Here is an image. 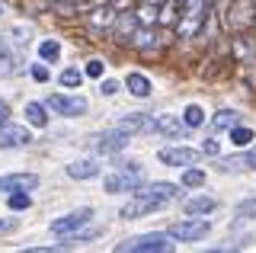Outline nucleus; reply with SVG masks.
<instances>
[{"mask_svg":"<svg viewBox=\"0 0 256 253\" xmlns=\"http://www.w3.org/2000/svg\"><path fill=\"white\" fill-rule=\"evenodd\" d=\"M116 167H118V173H112V176L102 180V189H106V192H138V189L144 186L141 164H134V160L122 164L118 160Z\"/></svg>","mask_w":256,"mask_h":253,"instance_id":"nucleus-1","label":"nucleus"},{"mask_svg":"<svg viewBox=\"0 0 256 253\" xmlns=\"http://www.w3.org/2000/svg\"><path fill=\"white\" fill-rule=\"evenodd\" d=\"M208 4L212 0H182V13H180V22H176V32L180 38H192L205 29V16H208Z\"/></svg>","mask_w":256,"mask_h":253,"instance_id":"nucleus-2","label":"nucleus"},{"mask_svg":"<svg viewBox=\"0 0 256 253\" xmlns=\"http://www.w3.org/2000/svg\"><path fill=\"white\" fill-rule=\"evenodd\" d=\"M224 26L234 36L250 32L256 26V0H230L228 13H224Z\"/></svg>","mask_w":256,"mask_h":253,"instance_id":"nucleus-3","label":"nucleus"},{"mask_svg":"<svg viewBox=\"0 0 256 253\" xmlns=\"http://www.w3.org/2000/svg\"><path fill=\"white\" fill-rule=\"evenodd\" d=\"M116 250L118 253H166V250H173V244H170V234H141V237H132V240H122V244H116Z\"/></svg>","mask_w":256,"mask_h":253,"instance_id":"nucleus-4","label":"nucleus"},{"mask_svg":"<svg viewBox=\"0 0 256 253\" xmlns=\"http://www.w3.org/2000/svg\"><path fill=\"white\" fill-rule=\"evenodd\" d=\"M208 231H212V221L192 215L186 221H176V224L170 228V237L173 240H182V244H196V240H202Z\"/></svg>","mask_w":256,"mask_h":253,"instance_id":"nucleus-5","label":"nucleus"},{"mask_svg":"<svg viewBox=\"0 0 256 253\" xmlns=\"http://www.w3.org/2000/svg\"><path fill=\"white\" fill-rule=\"evenodd\" d=\"M128 141H132L128 132L112 128V132H102V135H93L86 144H90L93 151H100V154H118V151H125V148H128Z\"/></svg>","mask_w":256,"mask_h":253,"instance_id":"nucleus-6","label":"nucleus"},{"mask_svg":"<svg viewBox=\"0 0 256 253\" xmlns=\"http://www.w3.org/2000/svg\"><path fill=\"white\" fill-rule=\"evenodd\" d=\"M90 218H93V208L68 212V215H61V218H54V221H52V234H58V237H70V234H77Z\"/></svg>","mask_w":256,"mask_h":253,"instance_id":"nucleus-7","label":"nucleus"},{"mask_svg":"<svg viewBox=\"0 0 256 253\" xmlns=\"http://www.w3.org/2000/svg\"><path fill=\"white\" fill-rule=\"evenodd\" d=\"M160 164H166V167H192V164H198V157H202V148H160Z\"/></svg>","mask_w":256,"mask_h":253,"instance_id":"nucleus-8","label":"nucleus"},{"mask_svg":"<svg viewBox=\"0 0 256 253\" xmlns=\"http://www.w3.org/2000/svg\"><path fill=\"white\" fill-rule=\"evenodd\" d=\"M148 132H157V135H164V138H182L189 132V125L182 122L180 116H150Z\"/></svg>","mask_w":256,"mask_h":253,"instance_id":"nucleus-9","label":"nucleus"},{"mask_svg":"<svg viewBox=\"0 0 256 253\" xmlns=\"http://www.w3.org/2000/svg\"><path fill=\"white\" fill-rule=\"evenodd\" d=\"M160 199H154V196H148V192H134V199H128L122 205V212L118 215L122 218H141V215H148V212H157L160 208Z\"/></svg>","mask_w":256,"mask_h":253,"instance_id":"nucleus-10","label":"nucleus"},{"mask_svg":"<svg viewBox=\"0 0 256 253\" xmlns=\"http://www.w3.org/2000/svg\"><path fill=\"white\" fill-rule=\"evenodd\" d=\"M45 106L54 109L58 116H84L86 112V100L84 96H61V93H54V96H48Z\"/></svg>","mask_w":256,"mask_h":253,"instance_id":"nucleus-11","label":"nucleus"},{"mask_svg":"<svg viewBox=\"0 0 256 253\" xmlns=\"http://www.w3.org/2000/svg\"><path fill=\"white\" fill-rule=\"evenodd\" d=\"M32 135L26 125H13V122H0V148H22L29 144Z\"/></svg>","mask_w":256,"mask_h":253,"instance_id":"nucleus-12","label":"nucleus"},{"mask_svg":"<svg viewBox=\"0 0 256 253\" xmlns=\"http://www.w3.org/2000/svg\"><path fill=\"white\" fill-rule=\"evenodd\" d=\"M36 186H38L36 173H6V176H0V192H29Z\"/></svg>","mask_w":256,"mask_h":253,"instance_id":"nucleus-13","label":"nucleus"},{"mask_svg":"<svg viewBox=\"0 0 256 253\" xmlns=\"http://www.w3.org/2000/svg\"><path fill=\"white\" fill-rule=\"evenodd\" d=\"M116 16H118L116 6L102 4V6H93V10L86 13V22H90L93 29H112V26H116Z\"/></svg>","mask_w":256,"mask_h":253,"instance_id":"nucleus-14","label":"nucleus"},{"mask_svg":"<svg viewBox=\"0 0 256 253\" xmlns=\"http://www.w3.org/2000/svg\"><path fill=\"white\" fill-rule=\"evenodd\" d=\"M141 22L134 13H118L116 16V38L118 42H132V36H134V29H138Z\"/></svg>","mask_w":256,"mask_h":253,"instance_id":"nucleus-15","label":"nucleus"},{"mask_svg":"<svg viewBox=\"0 0 256 253\" xmlns=\"http://www.w3.org/2000/svg\"><path fill=\"white\" fill-rule=\"evenodd\" d=\"M154 38H157V36H154V26H138L128 45H134V48L144 52V54H150V52L157 48V42H154Z\"/></svg>","mask_w":256,"mask_h":253,"instance_id":"nucleus-16","label":"nucleus"},{"mask_svg":"<svg viewBox=\"0 0 256 253\" xmlns=\"http://www.w3.org/2000/svg\"><path fill=\"white\" fill-rule=\"evenodd\" d=\"M125 86H128V93H132V96H138V100L150 96V80L144 74H138V70H132V74L125 77Z\"/></svg>","mask_w":256,"mask_h":253,"instance_id":"nucleus-17","label":"nucleus"},{"mask_svg":"<svg viewBox=\"0 0 256 253\" xmlns=\"http://www.w3.org/2000/svg\"><path fill=\"white\" fill-rule=\"evenodd\" d=\"M68 176L70 180H93V176H100V164L96 160H77L68 167Z\"/></svg>","mask_w":256,"mask_h":253,"instance_id":"nucleus-18","label":"nucleus"},{"mask_svg":"<svg viewBox=\"0 0 256 253\" xmlns=\"http://www.w3.org/2000/svg\"><path fill=\"white\" fill-rule=\"evenodd\" d=\"M138 192H148V196H154V199H160V202H170V199L180 196V189H176L173 183H148V186H141Z\"/></svg>","mask_w":256,"mask_h":253,"instance_id":"nucleus-19","label":"nucleus"},{"mask_svg":"<svg viewBox=\"0 0 256 253\" xmlns=\"http://www.w3.org/2000/svg\"><path fill=\"white\" fill-rule=\"evenodd\" d=\"M221 170H256V148H250L244 157H234V160H218Z\"/></svg>","mask_w":256,"mask_h":253,"instance_id":"nucleus-20","label":"nucleus"},{"mask_svg":"<svg viewBox=\"0 0 256 253\" xmlns=\"http://www.w3.org/2000/svg\"><path fill=\"white\" fill-rule=\"evenodd\" d=\"M116 128L128 132V135H134V132H141V128H150V116H144V112H134V116L122 118V122H118Z\"/></svg>","mask_w":256,"mask_h":253,"instance_id":"nucleus-21","label":"nucleus"},{"mask_svg":"<svg viewBox=\"0 0 256 253\" xmlns=\"http://www.w3.org/2000/svg\"><path fill=\"white\" fill-rule=\"evenodd\" d=\"M237 122H240V116L234 109H221V112H214V118H212V128L214 132H230Z\"/></svg>","mask_w":256,"mask_h":253,"instance_id":"nucleus-22","label":"nucleus"},{"mask_svg":"<svg viewBox=\"0 0 256 253\" xmlns=\"http://www.w3.org/2000/svg\"><path fill=\"white\" fill-rule=\"evenodd\" d=\"M214 202L212 196H196V199L186 202V215H208V212H214Z\"/></svg>","mask_w":256,"mask_h":253,"instance_id":"nucleus-23","label":"nucleus"},{"mask_svg":"<svg viewBox=\"0 0 256 253\" xmlns=\"http://www.w3.org/2000/svg\"><path fill=\"white\" fill-rule=\"evenodd\" d=\"M26 122L36 125V128H45V125H48V116H45L42 102H26Z\"/></svg>","mask_w":256,"mask_h":253,"instance_id":"nucleus-24","label":"nucleus"},{"mask_svg":"<svg viewBox=\"0 0 256 253\" xmlns=\"http://www.w3.org/2000/svg\"><path fill=\"white\" fill-rule=\"evenodd\" d=\"M182 186H189V189L205 186V170H198V167H186V170H182Z\"/></svg>","mask_w":256,"mask_h":253,"instance_id":"nucleus-25","label":"nucleus"},{"mask_svg":"<svg viewBox=\"0 0 256 253\" xmlns=\"http://www.w3.org/2000/svg\"><path fill=\"white\" fill-rule=\"evenodd\" d=\"M182 122H186L189 128H198V125L205 122V112H202V106H196V102H192V106H186V112H182Z\"/></svg>","mask_w":256,"mask_h":253,"instance_id":"nucleus-26","label":"nucleus"},{"mask_svg":"<svg viewBox=\"0 0 256 253\" xmlns=\"http://www.w3.org/2000/svg\"><path fill=\"white\" fill-rule=\"evenodd\" d=\"M38 54H42V61H58L61 58V45L54 42V38H45V42L38 45Z\"/></svg>","mask_w":256,"mask_h":253,"instance_id":"nucleus-27","label":"nucleus"},{"mask_svg":"<svg viewBox=\"0 0 256 253\" xmlns=\"http://www.w3.org/2000/svg\"><path fill=\"white\" fill-rule=\"evenodd\" d=\"M61 84L74 90V86H80V84H84V70H77V68H68V70H61Z\"/></svg>","mask_w":256,"mask_h":253,"instance_id":"nucleus-28","label":"nucleus"},{"mask_svg":"<svg viewBox=\"0 0 256 253\" xmlns=\"http://www.w3.org/2000/svg\"><path fill=\"white\" fill-rule=\"evenodd\" d=\"M230 141H234L237 148H246L253 141V132L250 128H240V125H234V128H230Z\"/></svg>","mask_w":256,"mask_h":253,"instance_id":"nucleus-29","label":"nucleus"},{"mask_svg":"<svg viewBox=\"0 0 256 253\" xmlns=\"http://www.w3.org/2000/svg\"><path fill=\"white\" fill-rule=\"evenodd\" d=\"M6 202H10L13 212H22V208H29V205H32V196L29 192H10V199H6Z\"/></svg>","mask_w":256,"mask_h":253,"instance_id":"nucleus-30","label":"nucleus"},{"mask_svg":"<svg viewBox=\"0 0 256 253\" xmlns=\"http://www.w3.org/2000/svg\"><path fill=\"white\" fill-rule=\"evenodd\" d=\"M234 215H237V218H256V199H244V202L234 208Z\"/></svg>","mask_w":256,"mask_h":253,"instance_id":"nucleus-31","label":"nucleus"},{"mask_svg":"<svg viewBox=\"0 0 256 253\" xmlns=\"http://www.w3.org/2000/svg\"><path fill=\"white\" fill-rule=\"evenodd\" d=\"M0 64H13V52L6 45V38H0Z\"/></svg>","mask_w":256,"mask_h":253,"instance_id":"nucleus-32","label":"nucleus"},{"mask_svg":"<svg viewBox=\"0 0 256 253\" xmlns=\"http://www.w3.org/2000/svg\"><path fill=\"white\" fill-rule=\"evenodd\" d=\"M100 93H102V96H116V93H118V84L116 80H102L100 84Z\"/></svg>","mask_w":256,"mask_h":253,"instance_id":"nucleus-33","label":"nucleus"},{"mask_svg":"<svg viewBox=\"0 0 256 253\" xmlns=\"http://www.w3.org/2000/svg\"><path fill=\"white\" fill-rule=\"evenodd\" d=\"M218 151H221V148H218V141H214V138H205V144H202V154H212V157H218Z\"/></svg>","mask_w":256,"mask_h":253,"instance_id":"nucleus-34","label":"nucleus"},{"mask_svg":"<svg viewBox=\"0 0 256 253\" xmlns=\"http://www.w3.org/2000/svg\"><path fill=\"white\" fill-rule=\"evenodd\" d=\"M102 68H106V64H102V61H90L84 74H90V77H102Z\"/></svg>","mask_w":256,"mask_h":253,"instance_id":"nucleus-35","label":"nucleus"},{"mask_svg":"<svg viewBox=\"0 0 256 253\" xmlns=\"http://www.w3.org/2000/svg\"><path fill=\"white\" fill-rule=\"evenodd\" d=\"M32 77H36L38 84L48 80V68H45V64H32Z\"/></svg>","mask_w":256,"mask_h":253,"instance_id":"nucleus-36","label":"nucleus"},{"mask_svg":"<svg viewBox=\"0 0 256 253\" xmlns=\"http://www.w3.org/2000/svg\"><path fill=\"white\" fill-rule=\"evenodd\" d=\"M6 116H10V106H6V102L0 100V122H6Z\"/></svg>","mask_w":256,"mask_h":253,"instance_id":"nucleus-37","label":"nucleus"},{"mask_svg":"<svg viewBox=\"0 0 256 253\" xmlns=\"http://www.w3.org/2000/svg\"><path fill=\"white\" fill-rule=\"evenodd\" d=\"M250 86H256V58L250 61Z\"/></svg>","mask_w":256,"mask_h":253,"instance_id":"nucleus-38","label":"nucleus"},{"mask_svg":"<svg viewBox=\"0 0 256 253\" xmlns=\"http://www.w3.org/2000/svg\"><path fill=\"white\" fill-rule=\"evenodd\" d=\"M134 0H112V6H116V10H122V6H132Z\"/></svg>","mask_w":256,"mask_h":253,"instance_id":"nucleus-39","label":"nucleus"},{"mask_svg":"<svg viewBox=\"0 0 256 253\" xmlns=\"http://www.w3.org/2000/svg\"><path fill=\"white\" fill-rule=\"evenodd\" d=\"M10 228H13V221H4V218H0V231H10Z\"/></svg>","mask_w":256,"mask_h":253,"instance_id":"nucleus-40","label":"nucleus"},{"mask_svg":"<svg viewBox=\"0 0 256 253\" xmlns=\"http://www.w3.org/2000/svg\"><path fill=\"white\" fill-rule=\"evenodd\" d=\"M0 13H4V4H0Z\"/></svg>","mask_w":256,"mask_h":253,"instance_id":"nucleus-41","label":"nucleus"},{"mask_svg":"<svg viewBox=\"0 0 256 253\" xmlns=\"http://www.w3.org/2000/svg\"><path fill=\"white\" fill-rule=\"evenodd\" d=\"M176 4H182V0H176Z\"/></svg>","mask_w":256,"mask_h":253,"instance_id":"nucleus-42","label":"nucleus"}]
</instances>
